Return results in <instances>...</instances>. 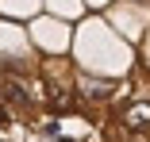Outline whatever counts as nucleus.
Returning <instances> with one entry per match:
<instances>
[{
    "label": "nucleus",
    "mask_w": 150,
    "mask_h": 142,
    "mask_svg": "<svg viewBox=\"0 0 150 142\" xmlns=\"http://www.w3.org/2000/svg\"><path fill=\"white\" fill-rule=\"evenodd\" d=\"M115 123L123 127L127 134H139V131H150V100H127L123 108L115 111Z\"/></svg>",
    "instance_id": "obj_1"
}]
</instances>
